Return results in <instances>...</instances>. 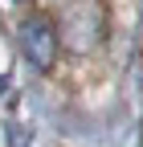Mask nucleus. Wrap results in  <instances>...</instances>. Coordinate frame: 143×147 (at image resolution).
Masks as SVG:
<instances>
[{"mask_svg":"<svg viewBox=\"0 0 143 147\" xmlns=\"http://www.w3.org/2000/svg\"><path fill=\"white\" fill-rule=\"evenodd\" d=\"M61 45L69 53H94L106 41V8L102 0H69L57 16Z\"/></svg>","mask_w":143,"mask_h":147,"instance_id":"nucleus-1","label":"nucleus"},{"mask_svg":"<svg viewBox=\"0 0 143 147\" xmlns=\"http://www.w3.org/2000/svg\"><path fill=\"white\" fill-rule=\"evenodd\" d=\"M16 45H21L25 61L37 69V74H49L57 65V49H61V33L53 25L49 12H29L21 25H16Z\"/></svg>","mask_w":143,"mask_h":147,"instance_id":"nucleus-2","label":"nucleus"}]
</instances>
